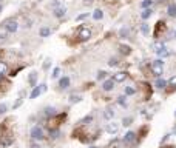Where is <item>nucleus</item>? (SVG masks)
I'll return each instance as SVG.
<instances>
[{
	"mask_svg": "<svg viewBox=\"0 0 176 148\" xmlns=\"http://www.w3.org/2000/svg\"><path fill=\"white\" fill-rule=\"evenodd\" d=\"M151 73L156 76V77H161L162 73H164V60L162 59H156L155 62L151 63Z\"/></svg>",
	"mask_w": 176,
	"mask_h": 148,
	"instance_id": "obj_1",
	"label": "nucleus"
},
{
	"mask_svg": "<svg viewBox=\"0 0 176 148\" xmlns=\"http://www.w3.org/2000/svg\"><path fill=\"white\" fill-rule=\"evenodd\" d=\"M31 139L33 140H42V139H45V134H43V130L39 127V125H36V127L31 128Z\"/></svg>",
	"mask_w": 176,
	"mask_h": 148,
	"instance_id": "obj_2",
	"label": "nucleus"
},
{
	"mask_svg": "<svg viewBox=\"0 0 176 148\" xmlns=\"http://www.w3.org/2000/svg\"><path fill=\"white\" fill-rule=\"evenodd\" d=\"M5 31L6 33H16L17 31V28H19V25H17V22L16 20H12V19H10V20H6L5 22Z\"/></svg>",
	"mask_w": 176,
	"mask_h": 148,
	"instance_id": "obj_3",
	"label": "nucleus"
},
{
	"mask_svg": "<svg viewBox=\"0 0 176 148\" xmlns=\"http://www.w3.org/2000/svg\"><path fill=\"white\" fill-rule=\"evenodd\" d=\"M105 131H107L108 134H111V136H113V134H116L117 131H119V123H117V122H113V120H111L110 123H107Z\"/></svg>",
	"mask_w": 176,
	"mask_h": 148,
	"instance_id": "obj_4",
	"label": "nucleus"
},
{
	"mask_svg": "<svg viewBox=\"0 0 176 148\" xmlns=\"http://www.w3.org/2000/svg\"><path fill=\"white\" fill-rule=\"evenodd\" d=\"M114 80L113 79H107V80H103V83H102V89L103 91H111L113 88H114Z\"/></svg>",
	"mask_w": 176,
	"mask_h": 148,
	"instance_id": "obj_5",
	"label": "nucleus"
},
{
	"mask_svg": "<svg viewBox=\"0 0 176 148\" xmlns=\"http://www.w3.org/2000/svg\"><path fill=\"white\" fill-rule=\"evenodd\" d=\"M42 93H43L42 85H36V87L33 88V91H31V94H29V99H37Z\"/></svg>",
	"mask_w": 176,
	"mask_h": 148,
	"instance_id": "obj_6",
	"label": "nucleus"
},
{
	"mask_svg": "<svg viewBox=\"0 0 176 148\" xmlns=\"http://www.w3.org/2000/svg\"><path fill=\"white\" fill-rule=\"evenodd\" d=\"M134 140H136V134H134V131L125 133V136H124V143H133Z\"/></svg>",
	"mask_w": 176,
	"mask_h": 148,
	"instance_id": "obj_7",
	"label": "nucleus"
},
{
	"mask_svg": "<svg viewBox=\"0 0 176 148\" xmlns=\"http://www.w3.org/2000/svg\"><path fill=\"white\" fill-rule=\"evenodd\" d=\"M125 79H127V73H122V71H119V73L113 74V80H114V82H117V83L124 82Z\"/></svg>",
	"mask_w": 176,
	"mask_h": 148,
	"instance_id": "obj_8",
	"label": "nucleus"
},
{
	"mask_svg": "<svg viewBox=\"0 0 176 148\" xmlns=\"http://www.w3.org/2000/svg\"><path fill=\"white\" fill-rule=\"evenodd\" d=\"M53 12H54V16H56L57 19H62V17L65 16V12H66V8H65V6H59V8H54V10H53Z\"/></svg>",
	"mask_w": 176,
	"mask_h": 148,
	"instance_id": "obj_9",
	"label": "nucleus"
},
{
	"mask_svg": "<svg viewBox=\"0 0 176 148\" xmlns=\"http://www.w3.org/2000/svg\"><path fill=\"white\" fill-rule=\"evenodd\" d=\"M79 37H80V40H88L90 37H91V31H90L88 28H82L80 33H79Z\"/></svg>",
	"mask_w": 176,
	"mask_h": 148,
	"instance_id": "obj_10",
	"label": "nucleus"
},
{
	"mask_svg": "<svg viewBox=\"0 0 176 148\" xmlns=\"http://www.w3.org/2000/svg\"><path fill=\"white\" fill-rule=\"evenodd\" d=\"M36 82H37V73H36V71H33V73H31L29 74V77H28V83L31 85V87H36V85H37V83H36Z\"/></svg>",
	"mask_w": 176,
	"mask_h": 148,
	"instance_id": "obj_11",
	"label": "nucleus"
},
{
	"mask_svg": "<svg viewBox=\"0 0 176 148\" xmlns=\"http://www.w3.org/2000/svg\"><path fill=\"white\" fill-rule=\"evenodd\" d=\"M59 87H60L62 89H65V88H68L70 87V77H62L60 80H59Z\"/></svg>",
	"mask_w": 176,
	"mask_h": 148,
	"instance_id": "obj_12",
	"label": "nucleus"
},
{
	"mask_svg": "<svg viewBox=\"0 0 176 148\" xmlns=\"http://www.w3.org/2000/svg\"><path fill=\"white\" fill-rule=\"evenodd\" d=\"M43 114L47 116V117H53V116H56V108H53V106H47Z\"/></svg>",
	"mask_w": 176,
	"mask_h": 148,
	"instance_id": "obj_13",
	"label": "nucleus"
},
{
	"mask_svg": "<svg viewBox=\"0 0 176 148\" xmlns=\"http://www.w3.org/2000/svg\"><path fill=\"white\" fill-rule=\"evenodd\" d=\"M167 12H168L170 17H176V5L175 3H170L168 8H167Z\"/></svg>",
	"mask_w": 176,
	"mask_h": 148,
	"instance_id": "obj_14",
	"label": "nucleus"
},
{
	"mask_svg": "<svg viewBox=\"0 0 176 148\" xmlns=\"http://www.w3.org/2000/svg\"><path fill=\"white\" fill-rule=\"evenodd\" d=\"M103 117H105L107 120H113V117H114V111H113L111 108H107L105 113H103Z\"/></svg>",
	"mask_w": 176,
	"mask_h": 148,
	"instance_id": "obj_15",
	"label": "nucleus"
},
{
	"mask_svg": "<svg viewBox=\"0 0 176 148\" xmlns=\"http://www.w3.org/2000/svg\"><path fill=\"white\" fill-rule=\"evenodd\" d=\"M128 35H130V29L128 28H121L119 29V37L121 39H128Z\"/></svg>",
	"mask_w": 176,
	"mask_h": 148,
	"instance_id": "obj_16",
	"label": "nucleus"
},
{
	"mask_svg": "<svg viewBox=\"0 0 176 148\" xmlns=\"http://www.w3.org/2000/svg\"><path fill=\"white\" fill-rule=\"evenodd\" d=\"M156 53H158V56H159V57H162V59H164V57H168V56H170V51H168V49H167L165 46H164V48H161L159 51H156Z\"/></svg>",
	"mask_w": 176,
	"mask_h": 148,
	"instance_id": "obj_17",
	"label": "nucleus"
},
{
	"mask_svg": "<svg viewBox=\"0 0 176 148\" xmlns=\"http://www.w3.org/2000/svg\"><path fill=\"white\" fill-rule=\"evenodd\" d=\"M151 14H153L151 8H147V10H144V11H142V14H141V17H142L144 20H147V19H150V17H151Z\"/></svg>",
	"mask_w": 176,
	"mask_h": 148,
	"instance_id": "obj_18",
	"label": "nucleus"
},
{
	"mask_svg": "<svg viewBox=\"0 0 176 148\" xmlns=\"http://www.w3.org/2000/svg\"><path fill=\"white\" fill-rule=\"evenodd\" d=\"M167 83H168V82H165L164 79L158 77V80H156V88H159V89H164V88L167 87Z\"/></svg>",
	"mask_w": 176,
	"mask_h": 148,
	"instance_id": "obj_19",
	"label": "nucleus"
},
{
	"mask_svg": "<svg viewBox=\"0 0 176 148\" xmlns=\"http://www.w3.org/2000/svg\"><path fill=\"white\" fill-rule=\"evenodd\" d=\"M141 33H142L144 35H148V34H150V25H148V23H142V25H141Z\"/></svg>",
	"mask_w": 176,
	"mask_h": 148,
	"instance_id": "obj_20",
	"label": "nucleus"
},
{
	"mask_svg": "<svg viewBox=\"0 0 176 148\" xmlns=\"http://www.w3.org/2000/svg\"><path fill=\"white\" fill-rule=\"evenodd\" d=\"M102 17H103V11L102 10H96V11L93 12V19L94 20H101Z\"/></svg>",
	"mask_w": 176,
	"mask_h": 148,
	"instance_id": "obj_21",
	"label": "nucleus"
},
{
	"mask_svg": "<svg viewBox=\"0 0 176 148\" xmlns=\"http://www.w3.org/2000/svg\"><path fill=\"white\" fill-rule=\"evenodd\" d=\"M80 100H82V96H76V94H71L70 96V104H77Z\"/></svg>",
	"mask_w": 176,
	"mask_h": 148,
	"instance_id": "obj_22",
	"label": "nucleus"
},
{
	"mask_svg": "<svg viewBox=\"0 0 176 148\" xmlns=\"http://www.w3.org/2000/svg\"><path fill=\"white\" fill-rule=\"evenodd\" d=\"M124 93H125V96H133V94L136 93V88H133V87H125Z\"/></svg>",
	"mask_w": 176,
	"mask_h": 148,
	"instance_id": "obj_23",
	"label": "nucleus"
},
{
	"mask_svg": "<svg viewBox=\"0 0 176 148\" xmlns=\"http://www.w3.org/2000/svg\"><path fill=\"white\" fill-rule=\"evenodd\" d=\"M119 49H121V53H122V54H130V53H131V48L127 46V45H121Z\"/></svg>",
	"mask_w": 176,
	"mask_h": 148,
	"instance_id": "obj_24",
	"label": "nucleus"
},
{
	"mask_svg": "<svg viewBox=\"0 0 176 148\" xmlns=\"http://www.w3.org/2000/svg\"><path fill=\"white\" fill-rule=\"evenodd\" d=\"M151 5H153V0H144V2H141L142 10H147V8H150Z\"/></svg>",
	"mask_w": 176,
	"mask_h": 148,
	"instance_id": "obj_25",
	"label": "nucleus"
},
{
	"mask_svg": "<svg viewBox=\"0 0 176 148\" xmlns=\"http://www.w3.org/2000/svg\"><path fill=\"white\" fill-rule=\"evenodd\" d=\"M91 120H93V116L90 114V116H85L84 119H80V120H79V123H80V125H85V123H90Z\"/></svg>",
	"mask_w": 176,
	"mask_h": 148,
	"instance_id": "obj_26",
	"label": "nucleus"
},
{
	"mask_svg": "<svg viewBox=\"0 0 176 148\" xmlns=\"http://www.w3.org/2000/svg\"><path fill=\"white\" fill-rule=\"evenodd\" d=\"M49 34H51V29H49V28H45V26H43V28H40V35H42V37H48Z\"/></svg>",
	"mask_w": 176,
	"mask_h": 148,
	"instance_id": "obj_27",
	"label": "nucleus"
},
{
	"mask_svg": "<svg viewBox=\"0 0 176 148\" xmlns=\"http://www.w3.org/2000/svg\"><path fill=\"white\" fill-rule=\"evenodd\" d=\"M8 73V66L5 62H0V74H6Z\"/></svg>",
	"mask_w": 176,
	"mask_h": 148,
	"instance_id": "obj_28",
	"label": "nucleus"
},
{
	"mask_svg": "<svg viewBox=\"0 0 176 148\" xmlns=\"http://www.w3.org/2000/svg\"><path fill=\"white\" fill-rule=\"evenodd\" d=\"M117 102H119V105L121 106H127V99H125V96H121V97H117Z\"/></svg>",
	"mask_w": 176,
	"mask_h": 148,
	"instance_id": "obj_29",
	"label": "nucleus"
},
{
	"mask_svg": "<svg viewBox=\"0 0 176 148\" xmlns=\"http://www.w3.org/2000/svg\"><path fill=\"white\" fill-rule=\"evenodd\" d=\"M59 76H60V68H59V66H56V68L53 70V74H51V77H53V79H57Z\"/></svg>",
	"mask_w": 176,
	"mask_h": 148,
	"instance_id": "obj_30",
	"label": "nucleus"
},
{
	"mask_svg": "<svg viewBox=\"0 0 176 148\" xmlns=\"http://www.w3.org/2000/svg\"><path fill=\"white\" fill-rule=\"evenodd\" d=\"M131 122H133V117H124L122 125H124V127H130V125H131Z\"/></svg>",
	"mask_w": 176,
	"mask_h": 148,
	"instance_id": "obj_31",
	"label": "nucleus"
},
{
	"mask_svg": "<svg viewBox=\"0 0 176 148\" xmlns=\"http://www.w3.org/2000/svg\"><path fill=\"white\" fill-rule=\"evenodd\" d=\"M97 79L99 80H105L107 79V71H99V73H97Z\"/></svg>",
	"mask_w": 176,
	"mask_h": 148,
	"instance_id": "obj_32",
	"label": "nucleus"
},
{
	"mask_svg": "<svg viewBox=\"0 0 176 148\" xmlns=\"http://www.w3.org/2000/svg\"><path fill=\"white\" fill-rule=\"evenodd\" d=\"M108 65H110V66H117V65H119V60H117L116 57H111L110 62H108Z\"/></svg>",
	"mask_w": 176,
	"mask_h": 148,
	"instance_id": "obj_33",
	"label": "nucleus"
},
{
	"mask_svg": "<svg viewBox=\"0 0 176 148\" xmlns=\"http://www.w3.org/2000/svg\"><path fill=\"white\" fill-rule=\"evenodd\" d=\"M6 108H8V105L6 104H0V114H3L6 111Z\"/></svg>",
	"mask_w": 176,
	"mask_h": 148,
	"instance_id": "obj_34",
	"label": "nucleus"
},
{
	"mask_svg": "<svg viewBox=\"0 0 176 148\" xmlns=\"http://www.w3.org/2000/svg\"><path fill=\"white\" fill-rule=\"evenodd\" d=\"M49 65H51V60H49V59H47V60H45V63H43V70L47 71V70L49 68Z\"/></svg>",
	"mask_w": 176,
	"mask_h": 148,
	"instance_id": "obj_35",
	"label": "nucleus"
},
{
	"mask_svg": "<svg viewBox=\"0 0 176 148\" xmlns=\"http://www.w3.org/2000/svg\"><path fill=\"white\" fill-rule=\"evenodd\" d=\"M168 85H171V87H176V76H173V77L168 80Z\"/></svg>",
	"mask_w": 176,
	"mask_h": 148,
	"instance_id": "obj_36",
	"label": "nucleus"
},
{
	"mask_svg": "<svg viewBox=\"0 0 176 148\" xmlns=\"http://www.w3.org/2000/svg\"><path fill=\"white\" fill-rule=\"evenodd\" d=\"M87 17H88V12H85V14H80V16L76 17V20H84V19H87Z\"/></svg>",
	"mask_w": 176,
	"mask_h": 148,
	"instance_id": "obj_37",
	"label": "nucleus"
},
{
	"mask_svg": "<svg viewBox=\"0 0 176 148\" xmlns=\"http://www.w3.org/2000/svg\"><path fill=\"white\" fill-rule=\"evenodd\" d=\"M51 137H53V139H57V137H59V131H57V130L51 131Z\"/></svg>",
	"mask_w": 176,
	"mask_h": 148,
	"instance_id": "obj_38",
	"label": "nucleus"
},
{
	"mask_svg": "<svg viewBox=\"0 0 176 148\" xmlns=\"http://www.w3.org/2000/svg\"><path fill=\"white\" fill-rule=\"evenodd\" d=\"M20 105H22V99H19V100H17V102H16V104H14V105H12V108H14V110H16V108H19V106H20Z\"/></svg>",
	"mask_w": 176,
	"mask_h": 148,
	"instance_id": "obj_39",
	"label": "nucleus"
},
{
	"mask_svg": "<svg viewBox=\"0 0 176 148\" xmlns=\"http://www.w3.org/2000/svg\"><path fill=\"white\" fill-rule=\"evenodd\" d=\"M170 136H171V134H165V136H164V137L161 139V143H164V142H167V140H168V139H170Z\"/></svg>",
	"mask_w": 176,
	"mask_h": 148,
	"instance_id": "obj_40",
	"label": "nucleus"
},
{
	"mask_svg": "<svg viewBox=\"0 0 176 148\" xmlns=\"http://www.w3.org/2000/svg\"><path fill=\"white\" fill-rule=\"evenodd\" d=\"M29 147H31V148H42L37 142H31V145H29Z\"/></svg>",
	"mask_w": 176,
	"mask_h": 148,
	"instance_id": "obj_41",
	"label": "nucleus"
},
{
	"mask_svg": "<svg viewBox=\"0 0 176 148\" xmlns=\"http://www.w3.org/2000/svg\"><path fill=\"white\" fill-rule=\"evenodd\" d=\"M6 37V33H2V31H0V40H3Z\"/></svg>",
	"mask_w": 176,
	"mask_h": 148,
	"instance_id": "obj_42",
	"label": "nucleus"
},
{
	"mask_svg": "<svg viewBox=\"0 0 176 148\" xmlns=\"http://www.w3.org/2000/svg\"><path fill=\"white\" fill-rule=\"evenodd\" d=\"M84 3H85V5H91V3H93V0H85Z\"/></svg>",
	"mask_w": 176,
	"mask_h": 148,
	"instance_id": "obj_43",
	"label": "nucleus"
},
{
	"mask_svg": "<svg viewBox=\"0 0 176 148\" xmlns=\"http://www.w3.org/2000/svg\"><path fill=\"white\" fill-rule=\"evenodd\" d=\"M173 133H175V136H176V127L173 128Z\"/></svg>",
	"mask_w": 176,
	"mask_h": 148,
	"instance_id": "obj_44",
	"label": "nucleus"
},
{
	"mask_svg": "<svg viewBox=\"0 0 176 148\" xmlns=\"http://www.w3.org/2000/svg\"><path fill=\"white\" fill-rule=\"evenodd\" d=\"M165 148H175V147H165Z\"/></svg>",
	"mask_w": 176,
	"mask_h": 148,
	"instance_id": "obj_45",
	"label": "nucleus"
},
{
	"mask_svg": "<svg viewBox=\"0 0 176 148\" xmlns=\"http://www.w3.org/2000/svg\"><path fill=\"white\" fill-rule=\"evenodd\" d=\"M2 76H3V74H0V80H2Z\"/></svg>",
	"mask_w": 176,
	"mask_h": 148,
	"instance_id": "obj_46",
	"label": "nucleus"
},
{
	"mask_svg": "<svg viewBox=\"0 0 176 148\" xmlns=\"http://www.w3.org/2000/svg\"><path fill=\"white\" fill-rule=\"evenodd\" d=\"M90 148H97V147H90Z\"/></svg>",
	"mask_w": 176,
	"mask_h": 148,
	"instance_id": "obj_47",
	"label": "nucleus"
},
{
	"mask_svg": "<svg viewBox=\"0 0 176 148\" xmlns=\"http://www.w3.org/2000/svg\"><path fill=\"white\" fill-rule=\"evenodd\" d=\"M175 39H176V31H175Z\"/></svg>",
	"mask_w": 176,
	"mask_h": 148,
	"instance_id": "obj_48",
	"label": "nucleus"
},
{
	"mask_svg": "<svg viewBox=\"0 0 176 148\" xmlns=\"http://www.w3.org/2000/svg\"><path fill=\"white\" fill-rule=\"evenodd\" d=\"M0 11H2V5H0Z\"/></svg>",
	"mask_w": 176,
	"mask_h": 148,
	"instance_id": "obj_49",
	"label": "nucleus"
},
{
	"mask_svg": "<svg viewBox=\"0 0 176 148\" xmlns=\"http://www.w3.org/2000/svg\"><path fill=\"white\" fill-rule=\"evenodd\" d=\"M175 117H176V111H175Z\"/></svg>",
	"mask_w": 176,
	"mask_h": 148,
	"instance_id": "obj_50",
	"label": "nucleus"
}]
</instances>
